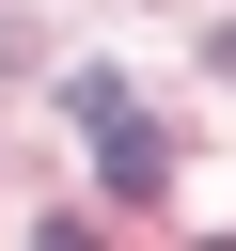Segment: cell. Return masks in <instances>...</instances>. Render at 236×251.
<instances>
[{"mask_svg":"<svg viewBox=\"0 0 236 251\" xmlns=\"http://www.w3.org/2000/svg\"><path fill=\"white\" fill-rule=\"evenodd\" d=\"M94 141H110V204H157V188H173V141H157V126H142L126 94L94 110Z\"/></svg>","mask_w":236,"mask_h":251,"instance_id":"1","label":"cell"}]
</instances>
